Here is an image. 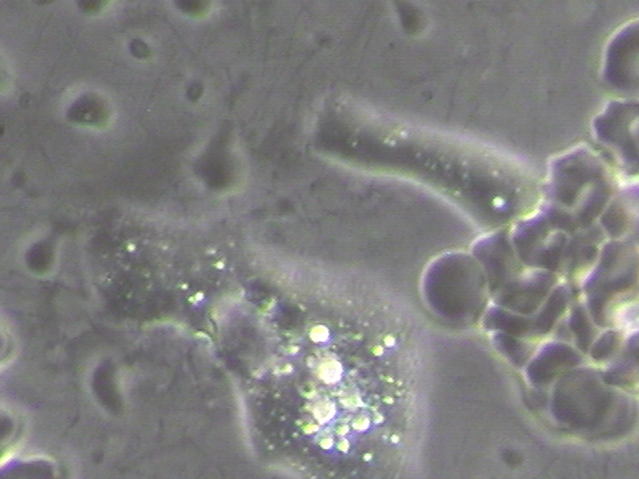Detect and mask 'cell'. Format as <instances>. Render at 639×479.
I'll return each mask as SVG.
<instances>
[{"instance_id":"1","label":"cell","mask_w":639,"mask_h":479,"mask_svg":"<svg viewBox=\"0 0 639 479\" xmlns=\"http://www.w3.org/2000/svg\"><path fill=\"white\" fill-rule=\"evenodd\" d=\"M554 413L575 428H589L605 417L611 399L609 391L593 372H576L558 384Z\"/></svg>"},{"instance_id":"2","label":"cell","mask_w":639,"mask_h":479,"mask_svg":"<svg viewBox=\"0 0 639 479\" xmlns=\"http://www.w3.org/2000/svg\"><path fill=\"white\" fill-rule=\"evenodd\" d=\"M579 356L574 350L564 344L548 345L530 363L527 374L533 383L550 382L562 370L577 365Z\"/></svg>"},{"instance_id":"3","label":"cell","mask_w":639,"mask_h":479,"mask_svg":"<svg viewBox=\"0 0 639 479\" xmlns=\"http://www.w3.org/2000/svg\"><path fill=\"white\" fill-rule=\"evenodd\" d=\"M105 116L104 107L93 97H83L69 111V120L75 122L99 123Z\"/></svg>"},{"instance_id":"4","label":"cell","mask_w":639,"mask_h":479,"mask_svg":"<svg viewBox=\"0 0 639 479\" xmlns=\"http://www.w3.org/2000/svg\"><path fill=\"white\" fill-rule=\"evenodd\" d=\"M566 305V293L559 289L553 293L549 300L539 314L536 321V329L539 333H546L552 327L557 318L562 312Z\"/></svg>"},{"instance_id":"5","label":"cell","mask_w":639,"mask_h":479,"mask_svg":"<svg viewBox=\"0 0 639 479\" xmlns=\"http://www.w3.org/2000/svg\"><path fill=\"white\" fill-rule=\"evenodd\" d=\"M495 341L498 349L516 365H523L528 359L530 352L528 345L511 335L498 334Z\"/></svg>"},{"instance_id":"6","label":"cell","mask_w":639,"mask_h":479,"mask_svg":"<svg viewBox=\"0 0 639 479\" xmlns=\"http://www.w3.org/2000/svg\"><path fill=\"white\" fill-rule=\"evenodd\" d=\"M492 326L510 334L522 335L529 331V323L523 317L512 316L505 311L494 310L491 314Z\"/></svg>"},{"instance_id":"7","label":"cell","mask_w":639,"mask_h":479,"mask_svg":"<svg viewBox=\"0 0 639 479\" xmlns=\"http://www.w3.org/2000/svg\"><path fill=\"white\" fill-rule=\"evenodd\" d=\"M571 327L577 338L579 348L586 351L592 341V327L582 309H576L573 314Z\"/></svg>"},{"instance_id":"8","label":"cell","mask_w":639,"mask_h":479,"mask_svg":"<svg viewBox=\"0 0 639 479\" xmlns=\"http://www.w3.org/2000/svg\"><path fill=\"white\" fill-rule=\"evenodd\" d=\"M620 337L615 332H607L593 346L592 356L597 360L609 358L619 345Z\"/></svg>"},{"instance_id":"9","label":"cell","mask_w":639,"mask_h":479,"mask_svg":"<svg viewBox=\"0 0 639 479\" xmlns=\"http://www.w3.org/2000/svg\"><path fill=\"white\" fill-rule=\"evenodd\" d=\"M130 50L132 55L139 58L147 57L150 53L147 45H146L144 42L138 39L132 42Z\"/></svg>"},{"instance_id":"10","label":"cell","mask_w":639,"mask_h":479,"mask_svg":"<svg viewBox=\"0 0 639 479\" xmlns=\"http://www.w3.org/2000/svg\"><path fill=\"white\" fill-rule=\"evenodd\" d=\"M181 9L186 10V12H192L197 10L199 7H201L200 2H190V1H181L178 2Z\"/></svg>"},{"instance_id":"11","label":"cell","mask_w":639,"mask_h":479,"mask_svg":"<svg viewBox=\"0 0 639 479\" xmlns=\"http://www.w3.org/2000/svg\"><path fill=\"white\" fill-rule=\"evenodd\" d=\"M201 91L202 89H201V86H199V85L192 86L190 90H188V97H190V99L192 100H197L198 99L199 97H200Z\"/></svg>"},{"instance_id":"12","label":"cell","mask_w":639,"mask_h":479,"mask_svg":"<svg viewBox=\"0 0 639 479\" xmlns=\"http://www.w3.org/2000/svg\"><path fill=\"white\" fill-rule=\"evenodd\" d=\"M504 455L505 457V460L507 461L508 463H511L512 464H516L520 463V457L515 453L506 451Z\"/></svg>"},{"instance_id":"13","label":"cell","mask_w":639,"mask_h":479,"mask_svg":"<svg viewBox=\"0 0 639 479\" xmlns=\"http://www.w3.org/2000/svg\"><path fill=\"white\" fill-rule=\"evenodd\" d=\"M101 2H80V6L84 10H93L99 8Z\"/></svg>"}]
</instances>
